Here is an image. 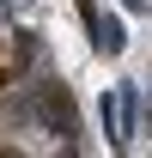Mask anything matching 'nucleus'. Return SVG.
<instances>
[{"instance_id":"1","label":"nucleus","mask_w":152,"mask_h":158,"mask_svg":"<svg viewBox=\"0 0 152 158\" xmlns=\"http://www.w3.org/2000/svg\"><path fill=\"white\" fill-rule=\"evenodd\" d=\"M24 67H31V37H24L19 24H6V19H0V98H6V91L24 79Z\"/></svg>"}]
</instances>
